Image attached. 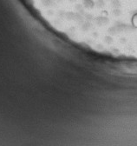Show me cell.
Instances as JSON below:
<instances>
[{
    "mask_svg": "<svg viewBox=\"0 0 137 146\" xmlns=\"http://www.w3.org/2000/svg\"><path fill=\"white\" fill-rule=\"evenodd\" d=\"M95 23H96L97 25L99 26H103V25H106L109 23V20L107 17H97L94 19Z\"/></svg>",
    "mask_w": 137,
    "mask_h": 146,
    "instance_id": "obj_1",
    "label": "cell"
},
{
    "mask_svg": "<svg viewBox=\"0 0 137 146\" xmlns=\"http://www.w3.org/2000/svg\"><path fill=\"white\" fill-rule=\"evenodd\" d=\"M82 5L86 9H93L96 6V3L93 0H83L82 1Z\"/></svg>",
    "mask_w": 137,
    "mask_h": 146,
    "instance_id": "obj_2",
    "label": "cell"
},
{
    "mask_svg": "<svg viewBox=\"0 0 137 146\" xmlns=\"http://www.w3.org/2000/svg\"><path fill=\"white\" fill-rule=\"evenodd\" d=\"M75 16H76V13L73 12V11H65L64 19H66L68 21H74Z\"/></svg>",
    "mask_w": 137,
    "mask_h": 146,
    "instance_id": "obj_3",
    "label": "cell"
},
{
    "mask_svg": "<svg viewBox=\"0 0 137 146\" xmlns=\"http://www.w3.org/2000/svg\"><path fill=\"white\" fill-rule=\"evenodd\" d=\"M75 10L76 11V12L80 13L82 15H85V11H84V7L82 4H76V6H75Z\"/></svg>",
    "mask_w": 137,
    "mask_h": 146,
    "instance_id": "obj_4",
    "label": "cell"
},
{
    "mask_svg": "<svg viewBox=\"0 0 137 146\" xmlns=\"http://www.w3.org/2000/svg\"><path fill=\"white\" fill-rule=\"evenodd\" d=\"M83 20H84V18H83V15L80 14V13L76 12V16H75V18H74V21H76L77 24H81L83 23Z\"/></svg>",
    "mask_w": 137,
    "mask_h": 146,
    "instance_id": "obj_5",
    "label": "cell"
},
{
    "mask_svg": "<svg viewBox=\"0 0 137 146\" xmlns=\"http://www.w3.org/2000/svg\"><path fill=\"white\" fill-rule=\"evenodd\" d=\"M91 28V22H83L82 24V31H88L89 29Z\"/></svg>",
    "mask_w": 137,
    "mask_h": 146,
    "instance_id": "obj_6",
    "label": "cell"
},
{
    "mask_svg": "<svg viewBox=\"0 0 137 146\" xmlns=\"http://www.w3.org/2000/svg\"><path fill=\"white\" fill-rule=\"evenodd\" d=\"M111 6L114 9H119L121 6V3L120 0H112L111 2Z\"/></svg>",
    "mask_w": 137,
    "mask_h": 146,
    "instance_id": "obj_7",
    "label": "cell"
},
{
    "mask_svg": "<svg viewBox=\"0 0 137 146\" xmlns=\"http://www.w3.org/2000/svg\"><path fill=\"white\" fill-rule=\"evenodd\" d=\"M96 6L100 9L103 8V7L105 6V1H104V0H96Z\"/></svg>",
    "mask_w": 137,
    "mask_h": 146,
    "instance_id": "obj_8",
    "label": "cell"
},
{
    "mask_svg": "<svg viewBox=\"0 0 137 146\" xmlns=\"http://www.w3.org/2000/svg\"><path fill=\"white\" fill-rule=\"evenodd\" d=\"M109 33L110 34L111 36H114V35H116L117 33H118V31H117V30H116V28H115V26L114 25V26H112V27L110 28H109Z\"/></svg>",
    "mask_w": 137,
    "mask_h": 146,
    "instance_id": "obj_9",
    "label": "cell"
},
{
    "mask_svg": "<svg viewBox=\"0 0 137 146\" xmlns=\"http://www.w3.org/2000/svg\"><path fill=\"white\" fill-rule=\"evenodd\" d=\"M84 18H85L86 21H88V22H91V21L94 20V17L92 14H89V13H85V15H84Z\"/></svg>",
    "mask_w": 137,
    "mask_h": 146,
    "instance_id": "obj_10",
    "label": "cell"
},
{
    "mask_svg": "<svg viewBox=\"0 0 137 146\" xmlns=\"http://www.w3.org/2000/svg\"><path fill=\"white\" fill-rule=\"evenodd\" d=\"M112 13H113V15L115 17H120L121 15V9H114L113 11H112Z\"/></svg>",
    "mask_w": 137,
    "mask_h": 146,
    "instance_id": "obj_11",
    "label": "cell"
},
{
    "mask_svg": "<svg viewBox=\"0 0 137 146\" xmlns=\"http://www.w3.org/2000/svg\"><path fill=\"white\" fill-rule=\"evenodd\" d=\"M104 42H105L106 44H108V45H110L112 42H113V38H112L110 36H105V38H104Z\"/></svg>",
    "mask_w": 137,
    "mask_h": 146,
    "instance_id": "obj_12",
    "label": "cell"
},
{
    "mask_svg": "<svg viewBox=\"0 0 137 146\" xmlns=\"http://www.w3.org/2000/svg\"><path fill=\"white\" fill-rule=\"evenodd\" d=\"M133 23H134V25L137 26V14H135L134 16V18H133Z\"/></svg>",
    "mask_w": 137,
    "mask_h": 146,
    "instance_id": "obj_13",
    "label": "cell"
},
{
    "mask_svg": "<svg viewBox=\"0 0 137 146\" xmlns=\"http://www.w3.org/2000/svg\"><path fill=\"white\" fill-rule=\"evenodd\" d=\"M69 1H70V2H75L76 0H69Z\"/></svg>",
    "mask_w": 137,
    "mask_h": 146,
    "instance_id": "obj_14",
    "label": "cell"
}]
</instances>
